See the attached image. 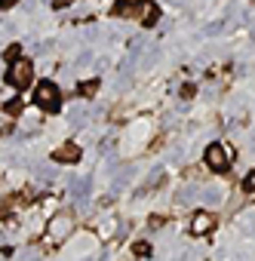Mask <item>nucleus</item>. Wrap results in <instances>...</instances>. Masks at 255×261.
<instances>
[{"mask_svg": "<svg viewBox=\"0 0 255 261\" xmlns=\"http://www.w3.org/2000/svg\"><path fill=\"white\" fill-rule=\"evenodd\" d=\"M34 105H37L40 111H46V114H56V111L62 108V95H59L56 83H49V80L37 83V89H34Z\"/></svg>", "mask_w": 255, "mask_h": 261, "instance_id": "nucleus-1", "label": "nucleus"}, {"mask_svg": "<svg viewBox=\"0 0 255 261\" xmlns=\"http://www.w3.org/2000/svg\"><path fill=\"white\" fill-rule=\"evenodd\" d=\"M7 80H10V86H16V89H28L31 80H34V68H31V62H28V59H16V62H10Z\"/></svg>", "mask_w": 255, "mask_h": 261, "instance_id": "nucleus-2", "label": "nucleus"}, {"mask_svg": "<svg viewBox=\"0 0 255 261\" xmlns=\"http://www.w3.org/2000/svg\"><path fill=\"white\" fill-rule=\"evenodd\" d=\"M71 230H74V215H71V212H56V215H53V221L46 224V237H49L53 243L68 240V237H71Z\"/></svg>", "mask_w": 255, "mask_h": 261, "instance_id": "nucleus-3", "label": "nucleus"}, {"mask_svg": "<svg viewBox=\"0 0 255 261\" xmlns=\"http://www.w3.org/2000/svg\"><path fill=\"white\" fill-rule=\"evenodd\" d=\"M206 166H209L212 172H224V169L231 166V154H227V148L218 145V142H212V145L206 148Z\"/></svg>", "mask_w": 255, "mask_h": 261, "instance_id": "nucleus-4", "label": "nucleus"}, {"mask_svg": "<svg viewBox=\"0 0 255 261\" xmlns=\"http://www.w3.org/2000/svg\"><path fill=\"white\" fill-rule=\"evenodd\" d=\"M215 224H218V215H212V212H206V209H197L194 218H191V233H194V237H206V233L215 230Z\"/></svg>", "mask_w": 255, "mask_h": 261, "instance_id": "nucleus-5", "label": "nucleus"}, {"mask_svg": "<svg viewBox=\"0 0 255 261\" xmlns=\"http://www.w3.org/2000/svg\"><path fill=\"white\" fill-rule=\"evenodd\" d=\"M53 160L56 163H77L80 160V148L71 142V145H62V148H56L53 151Z\"/></svg>", "mask_w": 255, "mask_h": 261, "instance_id": "nucleus-6", "label": "nucleus"}, {"mask_svg": "<svg viewBox=\"0 0 255 261\" xmlns=\"http://www.w3.org/2000/svg\"><path fill=\"white\" fill-rule=\"evenodd\" d=\"M142 22H145L148 28L157 22V7L151 4V0H142Z\"/></svg>", "mask_w": 255, "mask_h": 261, "instance_id": "nucleus-7", "label": "nucleus"}, {"mask_svg": "<svg viewBox=\"0 0 255 261\" xmlns=\"http://www.w3.org/2000/svg\"><path fill=\"white\" fill-rule=\"evenodd\" d=\"M95 92H98V80H83V83H80V95H83V98H92Z\"/></svg>", "mask_w": 255, "mask_h": 261, "instance_id": "nucleus-8", "label": "nucleus"}, {"mask_svg": "<svg viewBox=\"0 0 255 261\" xmlns=\"http://www.w3.org/2000/svg\"><path fill=\"white\" fill-rule=\"evenodd\" d=\"M142 4V0H123V7H117L114 13H120V16H133V10Z\"/></svg>", "mask_w": 255, "mask_h": 261, "instance_id": "nucleus-9", "label": "nucleus"}, {"mask_svg": "<svg viewBox=\"0 0 255 261\" xmlns=\"http://www.w3.org/2000/svg\"><path fill=\"white\" fill-rule=\"evenodd\" d=\"M243 194H255V169L243 175Z\"/></svg>", "mask_w": 255, "mask_h": 261, "instance_id": "nucleus-10", "label": "nucleus"}, {"mask_svg": "<svg viewBox=\"0 0 255 261\" xmlns=\"http://www.w3.org/2000/svg\"><path fill=\"white\" fill-rule=\"evenodd\" d=\"M10 62H16V59H22V46L19 43H13V46H7V53H4Z\"/></svg>", "mask_w": 255, "mask_h": 261, "instance_id": "nucleus-11", "label": "nucleus"}, {"mask_svg": "<svg viewBox=\"0 0 255 261\" xmlns=\"http://www.w3.org/2000/svg\"><path fill=\"white\" fill-rule=\"evenodd\" d=\"M136 255H151V246H148L145 240H139V243H136Z\"/></svg>", "mask_w": 255, "mask_h": 261, "instance_id": "nucleus-12", "label": "nucleus"}, {"mask_svg": "<svg viewBox=\"0 0 255 261\" xmlns=\"http://www.w3.org/2000/svg\"><path fill=\"white\" fill-rule=\"evenodd\" d=\"M71 4H74V0H53L56 10H65V7H71Z\"/></svg>", "mask_w": 255, "mask_h": 261, "instance_id": "nucleus-13", "label": "nucleus"}, {"mask_svg": "<svg viewBox=\"0 0 255 261\" xmlns=\"http://www.w3.org/2000/svg\"><path fill=\"white\" fill-rule=\"evenodd\" d=\"M7 111H10V114H19V111H22V101H10V108H7Z\"/></svg>", "mask_w": 255, "mask_h": 261, "instance_id": "nucleus-14", "label": "nucleus"}, {"mask_svg": "<svg viewBox=\"0 0 255 261\" xmlns=\"http://www.w3.org/2000/svg\"><path fill=\"white\" fill-rule=\"evenodd\" d=\"M19 4V0H0V7H4V10H10V7H16Z\"/></svg>", "mask_w": 255, "mask_h": 261, "instance_id": "nucleus-15", "label": "nucleus"}]
</instances>
